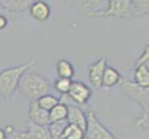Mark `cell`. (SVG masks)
<instances>
[{
  "mask_svg": "<svg viewBox=\"0 0 149 139\" xmlns=\"http://www.w3.org/2000/svg\"><path fill=\"white\" fill-rule=\"evenodd\" d=\"M119 90L141 110L140 116L134 121V126L145 131L149 130V88L138 85L132 80L121 78L117 84Z\"/></svg>",
  "mask_w": 149,
  "mask_h": 139,
  "instance_id": "obj_1",
  "label": "cell"
},
{
  "mask_svg": "<svg viewBox=\"0 0 149 139\" xmlns=\"http://www.w3.org/2000/svg\"><path fill=\"white\" fill-rule=\"evenodd\" d=\"M35 64L36 60L31 58L19 65L2 70L0 71V98L9 101L17 90L22 76Z\"/></svg>",
  "mask_w": 149,
  "mask_h": 139,
  "instance_id": "obj_2",
  "label": "cell"
},
{
  "mask_svg": "<svg viewBox=\"0 0 149 139\" xmlns=\"http://www.w3.org/2000/svg\"><path fill=\"white\" fill-rule=\"evenodd\" d=\"M17 90L25 100L34 101L41 96L50 93L51 84L46 77L26 71L20 79Z\"/></svg>",
  "mask_w": 149,
  "mask_h": 139,
  "instance_id": "obj_3",
  "label": "cell"
},
{
  "mask_svg": "<svg viewBox=\"0 0 149 139\" xmlns=\"http://www.w3.org/2000/svg\"><path fill=\"white\" fill-rule=\"evenodd\" d=\"M68 7L87 18H102L107 0H64Z\"/></svg>",
  "mask_w": 149,
  "mask_h": 139,
  "instance_id": "obj_4",
  "label": "cell"
},
{
  "mask_svg": "<svg viewBox=\"0 0 149 139\" xmlns=\"http://www.w3.org/2000/svg\"><path fill=\"white\" fill-rule=\"evenodd\" d=\"M87 123L85 131V138L88 139H113L115 136L105 127L99 120L94 111H90L86 114Z\"/></svg>",
  "mask_w": 149,
  "mask_h": 139,
  "instance_id": "obj_5",
  "label": "cell"
},
{
  "mask_svg": "<svg viewBox=\"0 0 149 139\" xmlns=\"http://www.w3.org/2000/svg\"><path fill=\"white\" fill-rule=\"evenodd\" d=\"M138 85L149 88V46L147 44L134 65V80Z\"/></svg>",
  "mask_w": 149,
  "mask_h": 139,
  "instance_id": "obj_6",
  "label": "cell"
},
{
  "mask_svg": "<svg viewBox=\"0 0 149 139\" xmlns=\"http://www.w3.org/2000/svg\"><path fill=\"white\" fill-rule=\"evenodd\" d=\"M103 17L133 19L132 0H107V5L103 13Z\"/></svg>",
  "mask_w": 149,
  "mask_h": 139,
  "instance_id": "obj_7",
  "label": "cell"
},
{
  "mask_svg": "<svg viewBox=\"0 0 149 139\" xmlns=\"http://www.w3.org/2000/svg\"><path fill=\"white\" fill-rule=\"evenodd\" d=\"M66 95L73 104L82 107L91 99L93 91L82 81H72Z\"/></svg>",
  "mask_w": 149,
  "mask_h": 139,
  "instance_id": "obj_8",
  "label": "cell"
},
{
  "mask_svg": "<svg viewBox=\"0 0 149 139\" xmlns=\"http://www.w3.org/2000/svg\"><path fill=\"white\" fill-rule=\"evenodd\" d=\"M14 138L50 139L47 126L35 124L31 122L25 123L21 130L15 131L12 134Z\"/></svg>",
  "mask_w": 149,
  "mask_h": 139,
  "instance_id": "obj_9",
  "label": "cell"
},
{
  "mask_svg": "<svg viewBox=\"0 0 149 139\" xmlns=\"http://www.w3.org/2000/svg\"><path fill=\"white\" fill-rule=\"evenodd\" d=\"M107 66V59L100 57L88 66V79L91 85L98 90L102 87V77L106 67Z\"/></svg>",
  "mask_w": 149,
  "mask_h": 139,
  "instance_id": "obj_10",
  "label": "cell"
},
{
  "mask_svg": "<svg viewBox=\"0 0 149 139\" xmlns=\"http://www.w3.org/2000/svg\"><path fill=\"white\" fill-rule=\"evenodd\" d=\"M28 119L35 124L47 126L50 124L49 111L42 109L36 100L31 101L28 108Z\"/></svg>",
  "mask_w": 149,
  "mask_h": 139,
  "instance_id": "obj_11",
  "label": "cell"
},
{
  "mask_svg": "<svg viewBox=\"0 0 149 139\" xmlns=\"http://www.w3.org/2000/svg\"><path fill=\"white\" fill-rule=\"evenodd\" d=\"M28 10L30 16L38 23L46 22L52 14L50 5L43 0H35Z\"/></svg>",
  "mask_w": 149,
  "mask_h": 139,
  "instance_id": "obj_12",
  "label": "cell"
},
{
  "mask_svg": "<svg viewBox=\"0 0 149 139\" xmlns=\"http://www.w3.org/2000/svg\"><path fill=\"white\" fill-rule=\"evenodd\" d=\"M66 104L68 108V113H67V118H66L68 123L74 124L79 126L84 131H86V123H87V116H86V113L82 109V107L71 102L66 103Z\"/></svg>",
  "mask_w": 149,
  "mask_h": 139,
  "instance_id": "obj_13",
  "label": "cell"
},
{
  "mask_svg": "<svg viewBox=\"0 0 149 139\" xmlns=\"http://www.w3.org/2000/svg\"><path fill=\"white\" fill-rule=\"evenodd\" d=\"M35 0H0L4 12L22 13L27 10Z\"/></svg>",
  "mask_w": 149,
  "mask_h": 139,
  "instance_id": "obj_14",
  "label": "cell"
},
{
  "mask_svg": "<svg viewBox=\"0 0 149 139\" xmlns=\"http://www.w3.org/2000/svg\"><path fill=\"white\" fill-rule=\"evenodd\" d=\"M122 76L117 69L107 65L103 73L101 85L105 88H113L117 86Z\"/></svg>",
  "mask_w": 149,
  "mask_h": 139,
  "instance_id": "obj_15",
  "label": "cell"
},
{
  "mask_svg": "<svg viewBox=\"0 0 149 139\" xmlns=\"http://www.w3.org/2000/svg\"><path fill=\"white\" fill-rule=\"evenodd\" d=\"M56 71L58 77H65V78H72L75 73L74 66L72 64L65 58H61L57 62L56 64Z\"/></svg>",
  "mask_w": 149,
  "mask_h": 139,
  "instance_id": "obj_16",
  "label": "cell"
},
{
  "mask_svg": "<svg viewBox=\"0 0 149 139\" xmlns=\"http://www.w3.org/2000/svg\"><path fill=\"white\" fill-rule=\"evenodd\" d=\"M68 113V108L67 104L64 102L58 103L54 107H52L49 111V120L51 122L59 121L63 119H66Z\"/></svg>",
  "mask_w": 149,
  "mask_h": 139,
  "instance_id": "obj_17",
  "label": "cell"
},
{
  "mask_svg": "<svg viewBox=\"0 0 149 139\" xmlns=\"http://www.w3.org/2000/svg\"><path fill=\"white\" fill-rule=\"evenodd\" d=\"M85 138V131L79 126L68 123L64 129L60 139H82Z\"/></svg>",
  "mask_w": 149,
  "mask_h": 139,
  "instance_id": "obj_18",
  "label": "cell"
},
{
  "mask_svg": "<svg viewBox=\"0 0 149 139\" xmlns=\"http://www.w3.org/2000/svg\"><path fill=\"white\" fill-rule=\"evenodd\" d=\"M134 18L148 16L149 14V0H132Z\"/></svg>",
  "mask_w": 149,
  "mask_h": 139,
  "instance_id": "obj_19",
  "label": "cell"
},
{
  "mask_svg": "<svg viewBox=\"0 0 149 139\" xmlns=\"http://www.w3.org/2000/svg\"><path fill=\"white\" fill-rule=\"evenodd\" d=\"M68 121L67 119H63L59 121H55V122H51L48 125V131L50 135V138L53 139H60L61 134L67 125Z\"/></svg>",
  "mask_w": 149,
  "mask_h": 139,
  "instance_id": "obj_20",
  "label": "cell"
},
{
  "mask_svg": "<svg viewBox=\"0 0 149 139\" xmlns=\"http://www.w3.org/2000/svg\"><path fill=\"white\" fill-rule=\"evenodd\" d=\"M36 101L42 109L49 111L52 107H54L58 103L60 102V99L54 95L47 93L38 98Z\"/></svg>",
  "mask_w": 149,
  "mask_h": 139,
  "instance_id": "obj_21",
  "label": "cell"
},
{
  "mask_svg": "<svg viewBox=\"0 0 149 139\" xmlns=\"http://www.w3.org/2000/svg\"><path fill=\"white\" fill-rule=\"evenodd\" d=\"M72 80L71 78H65V77H58V78L54 81L53 86L54 89L60 94L64 95L66 94L71 87Z\"/></svg>",
  "mask_w": 149,
  "mask_h": 139,
  "instance_id": "obj_22",
  "label": "cell"
},
{
  "mask_svg": "<svg viewBox=\"0 0 149 139\" xmlns=\"http://www.w3.org/2000/svg\"><path fill=\"white\" fill-rule=\"evenodd\" d=\"M8 25V18L7 17L3 14V13H0V30H4Z\"/></svg>",
  "mask_w": 149,
  "mask_h": 139,
  "instance_id": "obj_23",
  "label": "cell"
},
{
  "mask_svg": "<svg viewBox=\"0 0 149 139\" xmlns=\"http://www.w3.org/2000/svg\"><path fill=\"white\" fill-rule=\"evenodd\" d=\"M3 131H4L6 136H7V135H12L13 132H14V131H15V127H14L12 124H8V125H6V126L4 127Z\"/></svg>",
  "mask_w": 149,
  "mask_h": 139,
  "instance_id": "obj_24",
  "label": "cell"
},
{
  "mask_svg": "<svg viewBox=\"0 0 149 139\" xmlns=\"http://www.w3.org/2000/svg\"><path fill=\"white\" fill-rule=\"evenodd\" d=\"M6 138H7V136H6L3 129H0V139H4Z\"/></svg>",
  "mask_w": 149,
  "mask_h": 139,
  "instance_id": "obj_25",
  "label": "cell"
}]
</instances>
